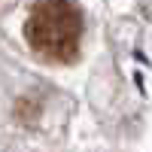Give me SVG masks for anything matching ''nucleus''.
<instances>
[{
    "label": "nucleus",
    "instance_id": "obj_1",
    "mask_svg": "<svg viewBox=\"0 0 152 152\" xmlns=\"http://www.w3.org/2000/svg\"><path fill=\"white\" fill-rule=\"evenodd\" d=\"M24 40L40 58L67 64L79 55L82 9L73 0H37L24 21Z\"/></svg>",
    "mask_w": 152,
    "mask_h": 152
}]
</instances>
